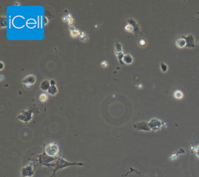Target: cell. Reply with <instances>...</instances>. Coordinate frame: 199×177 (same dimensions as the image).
I'll return each mask as SVG.
<instances>
[{"mask_svg":"<svg viewBox=\"0 0 199 177\" xmlns=\"http://www.w3.org/2000/svg\"><path fill=\"white\" fill-rule=\"evenodd\" d=\"M175 97L176 98H181L183 97V94L180 91H176L175 92Z\"/></svg>","mask_w":199,"mask_h":177,"instance_id":"obj_20","label":"cell"},{"mask_svg":"<svg viewBox=\"0 0 199 177\" xmlns=\"http://www.w3.org/2000/svg\"><path fill=\"white\" fill-rule=\"evenodd\" d=\"M115 54L116 55L123 53L122 45L120 44V43H119L118 41H116V42L115 43Z\"/></svg>","mask_w":199,"mask_h":177,"instance_id":"obj_14","label":"cell"},{"mask_svg":"<svg viewBox=\"0 0 199 177\" xmlns=\"http://www.w3.org/2000/svg\"><path fill=\"white\" fill-rule=\"evenodd\" d=\"M62 21L63 22L65 23L67 25H72L74 22V19L73 18L72 15L70 13L66 15H64L62 18H61Z\"/></svg>","mask_w":199,"mask_h":177,"instance_id":"obj_9","label":"cell"},{"mask_svg":"<svg viewBox=\"0 0 199 177\" xmlns=\"http://www.w3.org/2000/svg\"><path fill=\"white\" fill-rule=\"evenodd\" d=\"M161 68L162 72H166V71H167V69H168L167 65H166L165 64H164V63H162L161 64Z\"/></svg>","mask_w":199,"mask_h":177,"instance_id":"obj_21","label":"cell"},{"mask_svg":"<svg viewBox=\"0 0 199 177\" xmlns=\"http://www.w3.org/2000/svg\"><path fill=\"white\" fill-rule=\"evenodd\" d=\"M86 166L84 163H82V162H69L67 161L62 156H59V158H57L55 162V163L52 164L51 165V168L53 174L50 177H53L55 175L56 172L59 170H61L65 167H68L69 166Z\"/></svg>","mask_w":199,"mask_h":177,"instance_id":"obj_1","label":"cell"},{"mask_svg":"<svg viewBox=\"0 0 199 177\" xmlns=\"http://www.w3.org/2000/svg\"><path fill=\"white\" fill-rule=\"evenodd\" d=\"M47 92L50 95L54 96L57 93V88L55 86H51L49 88V90H47Z\"/></svg>","mask_w":199,"mask_h":177,"instance_id":"obj_15","label":"cell"},{"mask_svg":"<svg viewBox=\"0 0 199 177\" xmlns=\"http://www.w3.org/2000/svg\"><path fill=\"white\" fill-rule=\"evenodd\" d=\"M35 167L31 164L26 166L25 167H23L21 169V176L22 177H26V176L32 177L35 174Z\"/></svg>","mask_w":199,"mask_h":177,"instance_id":"obj_5","label":"cell"},{"mask_svg":"<svg viewBox=\"0 0 199 177\" xmlns=\"http://www.w3.org/2000/svg\"><path fill=\"white\" fill-rule=\"evenodd\" d=\"M6 25H7L6 18L4 17H1V27H5Z\"/></svg>","mask_w":199,"mask_h":177,"instance_id":"obj_19","label":"cell"},{"mask_svg":"<svg viewBox=\"0 0 199 177\" xmlns=\"http://www.w3.org/2000/svg\"><path fill=\"white\" fill-rule=\"evenodd\" d=\"M50 85H51V86H55V81L54 80H51L50 82Z\"/></svg>","mask_w":199,"mask_h":177,"instance_id":"obj_24","label":"cell"},{"mask_svg":"<svg viewBox=\"0 0 199 177\" xmlns=\"http://www.w3.org/2000/svg\"><path fill=\"white\" fill-rule=\"evenodd\" d=\"M47 98H48L46 94H45V93H42V94H41L40 95V96H39V100H40V101L41 102H43L46 101L47 100Z\"/></svg>","mask_w":199,"mask_h":177,"instance_id":"obj_18","label":"cell"},{"mask_svg":"<svg viewBox=\"0 0 199 177\" xmlns=\"http://www.w3.org/2000/svg\"><path fill=\"white\" fill-rule=\"evenodd\" d=\"M184 39H185L186 42V46L188 47H194V39L193 35H190L187 37H184Z\"/></svg>","mask_w":199,"mask_h":177,"instance_id":"obj_10","label":"cell"},{"mask_svg":"<svg viewBox=\"0 0 199 177\" xmlns=\"http://www.w3.org/2000/svg\"><path fill=\"white\" fill-rule=\"evenodd\" d=\"M101 66H102V67H106L108 66V63L106 61H104L102 62V63H101Z\"/></svg>","mask_w":199,"mask_h":177,"instance_id":"obj_23","label":"cell"},{"mask_svg":"<svg viewBox=\"0 0 199 177\" xmlns=\"http://www.w3.org/2000/svg\"><path fill=\"white\" fill-rule=\"evenodd\" d=\"M1 70L3 69V67H4V64L3 63V62H1Z\"/></svg>","mask_w":199,"mask_h":177,"instance_id":"obj_25","label":"cell"},{"mask_svg":"<svg viewBox=\"0 0 199 177\" xmlns=\"http://www.w3.org/2000/svg\"><path fill=\"white\" fill-rule=\"evenodd\" d=\"M79 37L80 40L83 41V42L87 41L88 40V36L87 34L85 32H80Z\"/></svg>","mask_w":199,"mask_h":177,"instance_id":"obj_17","label":"cell"},{"mask_svg":"<svg viewBox=\"0 0 199 177\" xmlns=\"http://www.w3.org/2000/svg\"><path fill=\"white\" fill-rule=\"evenodd\" d=\"M36 156L39 157V159L37 161H38V163L39 164L43 166H46L49 168H51V167L52 162L56 161L59 158L51 157L47 155L45 152H43V153L40 155H36Z\"/></svg>","mask_w":199,"mask_h":177,"instance_id":"obj_3","label":"cell"},{"mask_svg":"<svg viewBox=\"0 0 199 177\" xmlns=\"http://www.w3.org/2000/svg\"><path fill=\"white\" fill-rule=\"evenodd\" d=\"M148 126L151 130L153 131H158L162 127V122L157 118L152 119L148 123Z\"/></svg>","mask_w":199,"mask_h":177,"instance_id":"obj_6","label":"cell"},{"mask_svg":"<svg viewBox=\"0 0 199 177\" xmlns=\"http://www.w3.org/2000/svg\"><path fill=\"white\" fill-rule=\"evenodd\" d=\"M44 152L47 155L51 157L58 158L60 156L61 150L57 144L54 142H52L45 145Z\"/></svg>","mask_w":199,"mask_h":177,"instance_id":"obj_2","label":"cell"},{"mask_svg":"<svg viewBox=\"0 0 199 177\" xmlns=\"http://www.w3.org/2000/svg\"><path fill=\"white\" fill-rule=\"evenodd\" d=\"M33 112L31 110H25L22 111L18 116L17 119L22 122L27 123L32 119Z\"/></svg>","mask_w":199,"mask_h":177,"instance_id":"obj_4","label":"cell"},{"mask_svg":"<svg viewBox=\"0 0 199 177\" xmlns=\"http://www.w3.org/2000/svg\"><path fill=\"white\" fill-rule=\"evenodd\" d=\"M125 29L128 32H132L133 30V28L130 24H129V25H127V26H126Z\"/></svg>","mask_w":199,"mask_h":177,"instance_id":"obj_22","label":"cell"},{"mask_svg":"<svg viewBox=\"0 0 199 177\" xmlns=\"http://www.w3.org/2000/svg\"><path fill=\"white\" fill-rule=\"evenodd\" d=\"M133 58L130 54H126L124 55L123 61L127 64H130L133 63Z\"/></svg>","mask_w":199,"mask_h":177,"instance_id":"obj_13","label":"cell"},{"mask_svg":"<svg viewBox=\"0 0 199 177\" xmlns=\"http://www.w3.org/2000/svg\"><path fill=\"white\" fill-rule=\"evenodd\" d=\"M50 82L48 80H44L41 82L40 87L42 90L43 91H47L49 90V88H50Z\"/></svg>","mask_w":199,"mask_h":177,"instance_id":"obj_11","label":"cell"},{"mask_svg":"<svg viewBox=\"0 0 199 177\" xmlns=\"http://www.w3.org/2000/svg\"><path fill=\"white\" fill-rule=\"evenodd\" d=\"M69 31L70 36L72 37L75 38L77 37H79L80 32L78 30H77V29H75L74 27L70 26L69 28Z\"/></svg>","mask_w":199,"mask_h":177,"instance_id":"obj_12","label":"cell"},{"mask_svg":"<svg viewBox=\"0 0 199 177\" xmlns=\"http://www.w3.org/2000/svg\"><path fill=\"white\" fill-rule=\"evenodd\" d=\"M133 128L134 129L137 130H141V131H147L149 132L151 130L150 128L148 126V124L147 122L144 121L138 122L134 124Z\"/></svg>","mask_w":199,"mask_h":177,"instance_id":"obj_7","label":"cell"},{"mask_svg":"<svg viewBox=\"0 0 199 177\" xmlns=\"http://www.w3.org/2000/svg\"><path fill=\"white\" fill-rule=\"evenodd\" d=\"M26 177H30V176H26Z\"/></svg>","mask_w":199,"mask_h":177,"instance_id":"obj_26","label":"cell"},{"mask_svg":"<svg viewBox=\"0 0 199 177\" xmlns=\"http://www.w3.org/2000/svg\"><path fill=\"white\" fill-rule=\"evenodd\" d=\"M186 44V40L182 38L177 40L176 41V45L178 47H183Z\"/></svg>","mask_w":199,"mask_h":177,"instance_id":"obj_16","label":"cell"},{"mask_svg":"<svg viewBox=\"0 0 199 177\" xmlns=\"http://www.w3.org/2000/svg\"><path fill=\"white\" fill-rule=\"evenodd\" d=\"M36 77L33 75H28L25 77L22 80V82L27 87H29L32 85H33L36 82Z\"/></svg>","mask_w":199,"mask_h":177,"instance_id":"obj_8","label":"cell"}]
</instances>
